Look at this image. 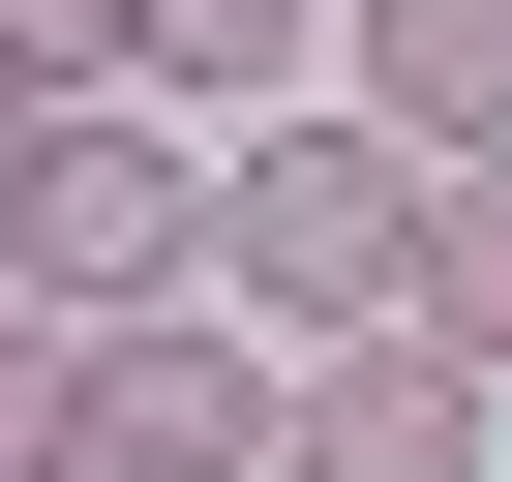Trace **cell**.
Here are the masks:
<instances>
[{
	"label": "cell",
	"mask_w": 512,
	"mask_h": 482,
	"mask_svg": "<svg viewBox=\"0 0 512 482\" xmlns=\"http://www.w3.org/2000/svg\"><path fill=\"white\" fill-rule=\"evenodd\" d=\"M0 482H302V362H241V302L31 332L0 362Z\"/></svg>",
	"instance_id": "obj_1"
},
{
	"label": "cell",
	"mask_w": 512,
	"mask_h": 482,
	"mask_svg": "<svg viewBox=\"0 0 512 482\" xmlns=\"http://www.w3.org/2000/svg\"><path fill=\"white\" fill-rule=\"evenodd\" d=\"M422 241H452V181L332 91V121H241V181H211V302L332 362V332H422Z\"/></svg>",
	"instance_id": "obj_2"
},
{
	"label": "cell",
	"mask_w": 512,
	"mask_h": 482,
	"mask_svg": "<svg viewBox=\"0 0 512 482\" xmlns=\"http://www.w3.org/2000/svg\"><path fill=\"white\" fill-rule=\"evenodd\" d=\"M211 181H241V151H181L151 91L31 121V332H151V302H211Z\"/></svg>",
	"instance_id": "obj_3"
},
{
	"label": "cell",
	"mask_w": 512,
	"mask_h": 482,
	"mask_svg": "<svg viewBox=\"0 0 512 482\" xmlns=\"http://www.w3.org/2000/svg\"><path fill=\"white\" fill-rule=\"evenodd\" d=\"M482 422H512V392H482L452 332H332V362H302V482H482Z\"/></svg>",
	"instance_id": "obj_4"
},
{
	"label": "cell",
	"mask_w": 512,
	"mask_h": 482,
	"mask_svg": "<svg viewBox=\"0 0 512 482\" xmlns=\"http://www.w3.org/2000/svg\"><path fill=\"white\" fill-rule=\"evenodd\" d=\"M362 121H392L422 181H482V151H512V0H362Z\"/></svg>",
	"instance_id": "obj_5"
},
{
	"label": "cell",
	"mask_w": 512,
	"mask_h": 482,
	"mask_svg": "<svg viewBox=\"0 0 512 482\" xmlns=\"http://www.w3.org/2000/svg\"><path fill=\"white\" fill-rule=\"evenodd\" d=\"M302 31H332V0H151V91H211V121H332Z\"/></svg>",
	"instance_id": "obj_6"
},
{
	"label": "cell",
	"mask_w": 512,
	"mask_h": 482,
	"mask_svg": "<svg viewBox=\"0 0 512 482\" xmlns=\"http://www.w3.org/2000/svg\"><path fill=\"white\" fill-rule=\"evenodd\" d=\"M422 332L512 392V151H482V181H452V241H422Z\"/></svg>",
	"instance_id": "obj_7"
},
{
	"label": "cell",
	"mask_w": 512,
	"mask_h": 482,
	"mask_svg": "<svg viewBox=\"0 0 512 482\" xmlns=\"http://www.w3.org/2000/svg\"><path fill=\"white\" fill-rule=\"evenodd\" d=\"M332 31H362V0H332Z\"/></svg>",
	"instance_id": "obj_8"
}]
</instances>
